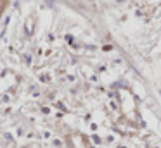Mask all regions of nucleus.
<instances>
[{"mask_svg": "<svg viewBox=\"0 0 161 148\" xmlns=\"http://www.w3.org/2000/svg\"><path fill=\"white\" fill-rule=\"evenodd\" d=\"M92 138H94V143H97V145L101 143V138H99V136H92Z\"/></svg>", "mask_w": 161, "mask_h": 148, "instance_id": "nucleus-1", "label": "nucleus"}, {"mask_svg": "<svg viewBox=\"0 0 161 148\" xmlns=\"http://www.w3.org/2000/svg\"><path fill=\"white\" fill-rule=\"evenodd\" d=\"M120 2H127V0H120Z\"/></svg>", "mask_w": 161, "mask_h": 148, "instance_id": "nucleus-2", "label": "nucleus"}]
</instances>
